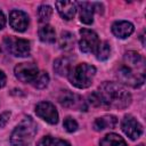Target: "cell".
<instances>
[{"instance_id":"cell-1","label":"cell","mask_w":146,"mask_h":146,"mask_svg":"<svg viewBox=\"0 0 146 146\" xmlns=\"http://www.w3.org/2000/svg\"><path fill=\"white\" fill-rule=\"evenodd\" d=\"M89 103L97 107L122 110L130 105L131 95L121 84L105 81L98 90L89 95Z\"/></svg>"},{"instance_id":"cell-2","label":"cell","mask_w":146,"mask_h":146,"mask_svg":"<svg viewBox=\"0 0 146 146\" xmlns=\"http://www.w3.org/2000/svg\"><path fill=\"white\" fill-rule=\"evenodd\" d=\"M119 82L138 88L145 81V60L137 51H127L123 56V64L116 72Z\"/></svg>"},{"instance_id":"cell-3","label":"cell","mask_w":146,"mask_h":146,"mask_svg":"<svg viewBox=\"0 0 146 146\" xmlns=\"http://www.w3.org/2000/svg\"><path fill=\"white\" fill-rule=\"evenodd\" d=\"M36 133V123L31 117H25L18 123L10 136L13 146H29Z\"/></svg>"},{"instance_id":"cell-4","label":"cell","mask_w":146,"mask_h":146,"mask_svg":"<svg viewBox=\"0 0 146 146\" xmlns=\"http://www.w3.org/2000/svg\"><path fill=\"white\" fill-rule=\"evenodd\" d=\"M95 74H96L95 66L87 63H82L76 65L75 67H72L67 76L70 79V82L74 87L79 89H84L91 86Z\"/></svg>"},{"instance_id":"cell-5","label":"cell","mask_w":146,"mask_h":146,"mask_svg":"<svg viewBox=\"0 0 146 146\" xmlns=\"http://www.w3.org/2000/svg\"><path fill=\"white\" fill-rule=\"evenodd\" d=\"M3 41L8 51L11 55L16 57H26L30 55L31 46L27 40L16 36H6Z\"/></svg>"},{"instance_id":"cell-6","label":"cell","mask_w":146,"mask_h":146,"mask_svg":"<svg viewBox=\"0 0 146 146\" xmlns=\"http://www.w3.org/2000/svg\"><path fill=\"white\" fill-rule=\"evenodd\" d=\"M15 76L24 83H32L39 71L34 63H21L17 64L14 68Z\"/></svg>"},{"instance_id":"cell-7","label":"cell","mask_w":146,"mask_h":146,"mask_svg":"<svg viewBox=\"0 0 146 146\" xmlns=\"http://www.w3.org/2000/svg\"><path fill=\"white\" fill-rule=\"evenodd\" d=\"M80 34H81V39L79 41L80 50L82 52H95L99 44V39L97 33L88 29H81Z\"/></svg>"},{"instance_id":"cell-8","label":"cell","mask_w":146,"mask_h":146,"mask_svg":"<svg viewBox=\"0 0 146 146\" xmlns=\"http://www.w3.org/2000/svg\"><path fill=\"white\" fill-rule=\"evenodd\" d=\"M35 113L39 117L44 120L50 124H56L58 122V113L56 107L49 102H40L35 106Z\"/></svg>"},{"instance_id":"cell-9","label":"cell","mask_w":146,"mask_h":146,"mask_svg":"<svg viewBox=\"0 0 146 146\" xmlns=\"http://www.w3.org/2000/svg\"><path fill=\"white\" fill-rule=\"evenodd\" d=\"M121 128H122L123 132L130 139H132V140L139 138L140 135L143 133V127H141V124L132 115H125L122 119Z\"/></svg>"},{"instance_id":"cell-10","label":"cell","mask_w":146,"mask_h":146,"mask_svg":"<svg viewBox=\"0 0 146 146\" xmlns=\"http://www.w3.org/2000/svg\"><path fill=\"white\" fill-rule=\"evenodd\" d=\"M59 103L64 107H73L79 111L87 110V106H86V103L83 102V99L80 96L70 92L68 90H65L62 92V96L59 97Z\"/></svg>"},{"instance_id":"cell-11","label":"cell","mask_w":146,"mask_h":146,"mask_svg":"<svg viewBox=\"0 0 146 146\" xmlns=\"http://www.w3.org/2000/svg\"><path fill=\"white\" fill-rule=\"evenodd\" d=\"M29 16L22 10H13L9 14V24L17 32H24L29 26Z\"/></svg>"},{"instance_id":"cell-12","label":"cell","mask_w":146,"mask_h":146,"mask_svg":"<svg viewBox=\"0 0 146 146\" xmlns=\"http://www.w3.org/2000/svg\"><path fill=\"white\" fill-rule=\"evenodd\" d=\"M55 6L57 8V11L64 19H72L76 13V3L73 1H56Z\"/></svg>"},{"instance_id":"cell-13","label":"cell","mask_w":146,"mask_h":146,"mask_svg":"<svg viewBox=\"0 0 146 146\" xmlns=\"http://www.w3.org/2000/svg\"><path fill=\"white\" fill-rule=\"evenodd\" d=\"M112 32L120 39H125L133 32V25L128 21H117L112 25Z\"/></svg>"},{"instance_id":"cell-14","label":"cell","mask_w":146,"mask_h":146,"mask_svg":"<svg viewBox=\"0 0 146 146\" xmlns=\"http://www.w3.org/2000/svg\"><path fill=\"white\" fill-rule=\"evenodd\" d=\"M76 5L79 6V10H80V21L84 24H91L94 21L92 17H94V11H95L94 5L87 1L79 2Z\"/></svg>"},{"instance_id":"cell-15","label":"cell","mask_w":146,"mask_h":146,"mask_svg":"<svg viewBox=\"0 0 146 146\" xmlns=\"http://www.w3.org/2000/svg\"><path fill=\"white\" fill-rule=\"evenodd\" d=\"M72 70V63L67 57L57 58L54 63V71L60 76H67Z\"/></svg>"},{"instance_id":"cell-16","label":"cell","mask_w":146,"mask_h":146,"mask_svg":"<svg viewBox=\"0 0 146 146\" xmlns=\"http://www.w3.org/2000/svg\"><path fill=\"white\" fill-rule=\"evenodd\" d=\"M117 123V120L114 115H104L102 117H98L94 122V128L96 131H102L107 128H114Z\"/></svg>"},{"instance_id":"cell-17","label":"cell","mask_w":146,"mask_h":146,"mask_svg":"<svg viewBox=\"0 0 146 146\" xmlns=\"http://www.w3.org/2000/svg\"><path fill=\"white\" fill-rule=\"evenodd\" d=\"M39 38L42 42L52 43L56 40V32H55V30L51 25L46 24L39 30Z\"/></svg>"},{"instance_id":"cell-18","label":"cell","mask_w":146,"mask_h":146,"mask_svg":"<svg viewBox=\"0 0 146 146\" xmlns=\"http://www.w3.org/2000/svg\"><path fill=\"white\" fill-rule=\"evenodd\" d=\"M100 146H127L124 139L116 133H108L100 140Z\"/></svg>"},{"instance_id":"cell-19","label":"cell","mask_w":146,"mask_h":146,"mask_svg":"<svg viewBox=\"0 0 146 146\" xmlns=\"http://www.w3.org/2000/svg\"><path fill=\"white\" fill-rule=\"evenodd\" d=\"M74 35L70 32H62L59 36V48L65 51H70L74 48Z\"/></svg>"},{"instance_id":"cell-20","label":"cell","mask_w":146,"mask_h":146,"mask_svg":"<svg viewBox=\"0 0 146 146\" xmlns=\"http://www.w3.org/2000/svg\"><path fill=\"white\" fill-rule=\"evenodd\" d=\"M96 57L98 60H106L111 55V46L108 42H99L97 49H96Z\"/></svg>"},{"instance_id":"cell-21","label":"cell","mask_w":146,"mask_h":146,"mask_svg":"<svg viewBox=\"0 0 146 146\" xmlns=\"http://www.w3.org/2000/svg\"><path fill=\"white\" fill-rule=\"evenodd\" d=\"M48 82H49V75H48V73H46V72H39L38 75L35 76V79L33 80L32 84L36 89H43V88H46L48 86Z\"/></svg>"},{"instance_id":"cell-22","label":"cell","mask_w":146,"mask_h":146,"mask_svg":"<svg viewBox=\"0 0 146 146\" xmlns=\"http://www.w3.org/2000/svg\"><path fill=\"white\" fill-rule=\"evenodd\" d=\"M52 14V9L50 6L48 5H41L38 9V17H39V22L40 23H47Z\"/></svg>"},{"instance_id":"cell-23","label":"cell","mask_w":146,"mask_h":146,"mask_svg":"<svg viewBox=\"0 0 146 146\" xmlns=\"http://www.w3.org/2000/svg\"><path fill=\"white\" fill-rule=\"evenodd\" d=\"M63 125H64V128H65V130H66L67 132H74V131L78 129V123H76V121H75L74 119L70 117V116L64 120Z\"/></svg>"},{"instance_id":"cell-24","label":"cell","mask_w":146,"mask_h":146,"mask_svg":"<svg viewBox=\"0 0 146 146\" xmlns=\"http://www.w3.org/2000/svg\"><path fill=\"white\" fill-rule=\"evenodd\" d=\"M52 143H54V139L50 136H44V137H42L39 140V143L36 144V146H51Z\"/></svg>"},{"instance_id":"cell-25","label":"cell","mask_w":146,"mask_h":146,"mask_svg":"<svg viewBox=\"0 0 146 146\" xmlns=\"http://www.w3.org/2000/svg\"><path fill=\"white\" fill-rule=\"evenodd\" d=\"M9 117H10V112H3L0 115V128H3L7 124V122L9 121Z\"/></svg>"},{"instance_id":"cell-26","label":"cell","mask_w":146,"mask_h":146,"mask_svg":"<svg viewBox=\"0 0 146 146\" xmlns=\"http://www.w3.org/2000/svg\"><path fill=\"white\" fill-rule=\"evenodd\" d=\"M6 84V75L2 71H0V88H2Z\"/></svg>"},{"instance_id":"cell-27","label":"cell","mask_w":146,"mask_h":146,"mask_svg":"<svg viewBox=\"0 0 146 146\" xmlns=\"http://www.w3.org/2000/svg\"><path fill=\"white\" fill-rule=\"evenodd\" d=\"M55 146H71L66 140H62V139H59V140H56L55 141Z\"/></svg>"},{"instance_id":"cell-28","label":"cell","mask_w":146,"mask_h":146,"mask_svg":"<svg viewBox=\"0 0 146 146\" xmlns=\"http://www.w3.org/2000/svg\"><path fill=\"white\" fill-rule=\"evenodd\" d=\"M5 24H6V17H5L3 13H2V11H0V30H1V29H3Z\"/></svg>"},{"instance_id":"cell-29","label":"cell","mask_w":146,"mask_h":146,"mask_svg":"<svg viewBox=\"0 0 146 146\" xmlns=\"http://www.w3.org/2000/svg\"><path fill=\"white\" fill-rule=\"evenodd\" d=\"M138 146H144V144H140V145H138Z\"/></svg>"}]
</instances>
